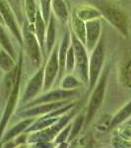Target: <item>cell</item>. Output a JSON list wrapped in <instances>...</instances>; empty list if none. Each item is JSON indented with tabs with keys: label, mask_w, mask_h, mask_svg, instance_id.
<instances>
[{
	"label": "cell",
	"mask_w": 131,
	"mask_h": 148,
	"mask_svg": "<svg viewBox=\"0 0 131 148\" xmlns=\"http://www.w3.org/2000/svg\"><path fill=\"white\" fill-rule=\"evenodd\" d=\"M77 113V105L73 107L71 110H69L67 113H65L62 116H59V119L55 123L49 127L44 128V130L35 131V132L29 133L28 136V144H35L37 142H51L54 140L56 135L59 133L65 125H67L73 118L76 116Z\"/></svg>",
	"instance_id": "1"
},
{
	"label": "cell",
	"mask_w": 131,
	"mask_h": 148,
	"mask_svg": "<svg viewBox=\"0 0 131 148\" xmlns=\"http://www.w3.org/2000/svg\"><path fill=\"white\" fill-rule=\"evenodd\" d=\"M109 73V67H104L102 70V73L98 79L96 85H95L91 98L88 103V107L85 114V125L84 128L88 127L92 121L94 120L97 112L101 108L104 101V93H106V83H108V77Z\"/></svg>",
	"instance_id": "2"
},
{
	"label": "cell",
	"mask_w": 131,
	"mask_h": 148,
	"mask_svg": "<svg viewBox=\"0 0 131 148\" xmlns=\"http://www.w3.org/2000/svg\"><path fill=\"white\" fill-rule=\"evenodd\" d=\"M22 38H23V47L26 54L34 65V67L39 68L42 65V59H44V53H42V47L40 42L35 37V33L29 27L27 21L22 24Z\"/></svg>",
	"instance_id": "3"
},
{
	"label": "cell",
	"mask_w": 131,
	"mask_h": 148,
	"mask_svg": "<svg viewBox=\"0 0 131 148\" xmlns=\"http://www.w3.org/2000/svg\"><path fill=\"white\" fill-rule=\"evenodd\" d=\"M71 45L75 53V68L73 73L82 81L83 84L88 86L89 82V54L85 45L70 31Z\"/></svg>",
	"instance_id": "4"
},
{
	"label": "cell",
	"mask_w": 131,
	"mask_h": 148,
	"mask_svg": "<svg viewBox=\"0 0 131 148\" xmlns=\"http://www.w3.org/2000/svg\"><path fill=\"white\" fill-rule=\"evenodd\" d=\"M104 56H106V49H104V38L101 37L98 42L97 46L91 51L89 56V82H88V94L92 92L96 85L98 79L102 73L104 64Z\"/></svg>",
	"instance_id": "5"
},
{
	"label": "cell",
	"mask_w": 131,
	"mask_h": 148,
	"mask_svg": "<svg viewBox=\"0 0 131 148\" xmlns=\"http://www.w3.org/2000/svg\"><path fill=\"white\" fill-rule=\"evenodd\" d=\"M102 14V17L115 28L124 37L129 34V19L123 11L111 4H100L96 6Z\"/></svg>",
	"instance_id": "6"
},
{
	"label": "cell",
	"mask_w": 131,
	"mask_h": 148,
	"mask_svg": "<svg viewBox=\"0 0 131 148\" xmlns=\"http://www.w3.org/2000/svg\"><path fill=\"white\" fill-rule=\"evenodd\" d=\"M80 89H73V90H65L62 88H57V89H50L46 91L44 94L39 95L37 98L32 100L31 102L23 105L21 109L29 108L35 105L42 104V103H50V102H58V101H65V100H75L79 96Z\"/></svg>",
	"instance_id": "7"
},
{
	"label": "cell",
	"mask_w": 131,
	"mask_h": 148,
	"mask_svg": "<svg viewBox=\"0 0 131 148\" xmlns=\"http://www.w3.org/2000/svg\"><path fill=\"white\" fill-rule=\"evenodd\" d=\"M0 13L3 17L5 26L11 32L13 38L16 42L23 46V38H22V27L19 23L17 16L12 8L11 4L8 0H0Z\"/></svg>",
	"instance_id": "8"
},
{
	"label": "cell",
	"mask_w": 131,
	"mask_h": 148,
	"mask_svg": "<svg viewBox=\"0 0 131 148\" xmlns=\"http://www.w3.org/2000/svg\"><path fill=\"white\" fill-rule=\"evenodd\" d=\"M58 47L59 42H57L53 47L50 53L47 56L46 63L44 64V89H42V92L50 90L56 82L59 71Z\"/></svg>",
	"instance_id": "9"
},
{
	"label": "cell",
	"mask_w": 131,
	"mask_h": 148,
	"mask_svg": "<svg viewBox=\"0 0 131 148\" xmlns=\"http://www.w3.org/2000/svg\"><path fill=\"white\" fill-rule=\"evenodd\" d=\"M44 65L42 64L40 67L38 68L34 75L27 82V85H26L20 99V104L22 106L34 100L35 98L39 96L40 92H42V89H44Z\"/></svg>",
	"instance_id": "10"
},
{
	"label": "cell",
	"mask_w": 131,
	"mask_h": 148,
	"mask_svg": "<svg viewBox=\"0 0 131 148\" xmlns=\"http://www.w3.org/2000/svg\"><path fill=\"white\" fill-rule=\"evenodd\" d=\"M74 101V100H73ZM72 102V100H65V101H58V102H50V103H42V104L35 105L33 107H29V108L21 109L16 116L18 118H39L44 114H46L50 112L54 111L56 109H59L61 107L65 106Z\"/></svg>",
	"instance_id": "11"
},
{
	"label": "cell",
	"mask_w": 131,
	"mask_h": 148,
	"mask_svg": "<svg viewBox=\"0 0 131 148\" xmlns=\"http://www.w3.org/2000/svg\"><path fill=\"white\" fill-rule=\"evenodd\" d=\"M102 37L101 19L87 21L86 22V42L85 47L88 52H91L97 46L100 38Z\"/></svg>",
	"instance_id": "12"
},
{
	"label": "cell",
	"mask_w": 131,
	"mask_h": 148,
	"mask_svg": "<svg viewBox=\"0 0 131 148\" xmlns=\"http://www.w3.org/2000/svg\"><path fill=\"white\" fill-rule=\"evenodd\" d=\"M35 119L37 118H25L19 123H15L13 126H11L10 128L5 130L1 138H0V144H4L5 142L11 141L18 135H20L21 133L25 132L26 130L35 121Z\"/></svg>",
	"instance_id": "13"
},
{
	"label": "cell",
	"mask_w": 131,
	"mask_h": 148,
	"mask_svg": "<svg viewBox=\"0 0 131 148\" xmlns=\"http://www.w3.org/2000/svg\"><path fill=\"white\" fill-rule=\"evenodd\" d=\"M71 44V37H70V31H66L64 33L62 40L59 42L58 47V63H59V71L58 76H57L56 82L54 85H59L61 78L65 74V64H66V56H67L68 47Z\"/></svg>",
	"instance_id": "14"
},
{
	"label": "cell",
	"mask_w": 131,
	"mask_h": 148,
	"mask_svg": "<svg viewBox=\"0 0 131 148\" xmlns=\"http://www.w3.org/2000/svg\"><path fill=\"white\" fill-rule=\"evenodd\" d=\"M31 28V30L35 33V37H37L38 40L40 42V46L42 47V53L44 56H46V22L44 21L42 14L40 12V9L39 7L35 15V20L33 26H29Z\"/></svg>",
	"instance_id": "15"
},
{
	"label": "cell",
	"mask_w": 131,
	"mask_h": 148,
	"mask_svg": "<svg viewBox=\"0 0 131 148\" xmlns=\"http://www.w3.org/2000/svg\"><path fill=\"white\" fill-rule=\"evenodd\" d=\"M11 35L12 34L8 30V28L5 25L0 23V47H1V49H5L14 59L18 60L19 54L17 53V51L14 47Z\"/></svg>",
	"instance_id": "16"
},
{
	"label": "cell",
	"mask_w": 131,
	"mask_h": 148,
	"mask_svg": "<svg viewBox=\"0 0 131 148\" xmlns=\"http://www.w3.org/2000/svg\"><path fill=\"white\" fill-rule=\"evenodd\" d=\"M56 18L53 14H50L49 19L46 23V56L51 52L56 42Z\"/></svg>",
	"instance_id": "17"
},
{
	"label": "cell",
	"mask_w": 131,
	"mask_h": 148,
	"mask_svg": "<svg viewBox=\"0 0 131 148\" xmlns=\"http://www.w3.org/2000/svg\"><path fill=\"white\" fill-rule=\"evenodd\" d=\"M51 13L62 24L67 23L70 19L68 6L65 0H51Z\"/></svg>",
	"instance_id": "18"
},
{
	"label": "cell",
	"mask_w": 131,
	"mask_h": 148,
	"mask_svg": "<svg viewBox=\"0 0 131 148\" xmlns=\"http://www.w3.org/2000/svg\"><path fill=\"white\" fill-rule=\"evenodd\" d=\"M71 32L78 38L82 44L85 45L86 42V22L78 17L75 10H73L70 16Z\"/></svg>",
	"instance_id": "19"
},
{
	"label": "cell",
	"mask_w": 131,
	"mask_h": 148,
	"mask_svg": "<svg viewBox=\"0 0 131 148\" xmlns=\"http://www.w3.org/2000/svg\"><path fill=\"white\" fill-rule=\"evenodd\" d=\"M75 12L78 15V17L85 22L103 18L100 10L94 5H80L75 9Z\"/></svg>",
	"instance_id": "20"
},
{
	"label": "cell",
	"mask_w": 131,
	"mask_h": 148,
	"mask_svg": "<svg viewBox=\"0 0 131 148\" xmlns=\"http://www.w3.org/2000/svg\"><path fill=\"white\" fill-rule=\"evenodd\" d=\"M83 85H84L83 82L75 74L65 73L63 75V77L61 78L58 86L65 90H73V89H78V88L82 87Z\"/></svg>",
	"instance_id": "21"
},
{
	"label": "cell",
	"mask_w": 131,
	"mask_h": 148,
	"mask_svg": "<svg viewBox=\"0 0 131 148\" xmlns=\"http://www.w3.org/2000/svg\"><path fill=\"white\" fill-rule=\"evenodd\" d=\"M130 116H131V100L113 116V118L111 119V127L113 128L115 126L120 125L125 121H127Z\"/></svg>",
	"instance_id": "22"
},
{
	"label": "cell",
	"mask_w": 131,
	"mask_h": 148,
	"mask_svg": "<svg viewBox=\"0 0 131 148\" xmlns=\"http://www.w3.org/2000/svg\"><path fill=\"white\" fill-rule=\"evenodd\" d=\"M85 125V114L83 113H80L78 116H76L73 118V120L71 121V130L70 134H69L67 141H72L73 139H75L76 137L79 135L81 130L84 128Z\"/></svg>",
	"instance_id": "23"
},
{
	"label": "cell",
	"mask_w": 131,
	"mask_h": 148,
	"mask_svg": "<svg viewBox=\"0 0 131 148\" xmlns=\"http://www.w3.org/2000/svg\"><path fill=\"white\" fill-rule=\"evenodd\" d=\"M24 13L27 18V22L29 26H33L35 20V15H37L38 9L39 6L37 5L35 0H24Z\"/></svg>",
	"instance_id": "24"
},
{
	"label": "cell",
	"mask_w": 131,
	"mask_h": 148,
	"mask_svg": "<svg viewBox=\"0 0 131 148\" xmlns=\"http://www.w3.org/2000/svg\"><path fill=\"white\" fill-rule=\"evenodd\" d=\"M17 65V60L14 59L5 49H0V69L4 73L9 72Z\"/></svg>",
	"instance_id": "25"
},
{
	"label": "cell",
	"mask_w": 131,
	"mask_h": 148,
	"mask_svg": "<svg viewBox=\"0 0 131 148\" xmlns=\"http://www.w3.org/2000/svg\"><path fill=\"white\" fill-rule=\"evenodd\" d=\"M75 68V53L72 45L68 47L67 56H66V64H65V73H73Z\"/></svg>",
	"instance_id": "26"
},
{
	"label": "cell",
	"mask_w": 131,
	"mask_h": 148,
	"mask_svg": "<svg viewBox=\"0 0 131 148\" xmlns=\"http://www.w3.org/2000/svg\"><path fill=\"white\" fill-rule=\"evenodd\" d=\"M70 130H71V121L59 131V133L56 135V137L53 140L54 144H61V143L67 141L69 134H70Z\"/></svg>",
	"instance_id": "27"
},
{
	"label": "cell",
	"mask_w": 131,
	"mask_h": 148,
	"mask_svg": "<svg viewBox=\"0 0 131 148\" xmlns=\"http://www.w3.org/2000/svg\"><path fill=\"white\" fill-rule=\"evenodd\" d=\"M121 76H122V82L124 83V85L131 89V59L125 62L122 68Z\"/></svg>",
	"instance_id": "28"
},
{
	"label": "cell",
	"mask_w": 131,
	"mask_h": 148,
	"mask_svg": "<svg viewBox=\"0 0 131 148\" xmlns=\"http://www.w3.org/2000/svg\"><path fill=\"white\" fill-rule=\"evenodd\" d=\"M40 9L44 21L47 23L51 14V0H40Z\"/></svg>",
	"instance_id": "29"
},
{
	"label": "cell",
	"mask_w": 131,
	"mask_h": 148,
	"mask_svg": "<svg viewBox=\"0 0 131 148\" xmlns=\"http://www.w3.org/2000/svg\"><path fill=\"white\" fill-rule=\"evenodd\" d=\"M0 23L3 24V25H5V23H4V20H3V17H2L1 13H0Z\"/></svg>",
	"instance_id": "30"
},
{
	"label": "cell",
	"mask_w": 131,
	"mask_h": 148,
	"mask_svg": "<svg viewBox=\"0 0 131 148\" xmlns=\"http://www.w3.org/2000/svg\"><path fill=\"white\" fill-rule=\"evenodd\" d=\"M3 75H4V72L3 71L0 69V81H1V79H2V77H3Z\"/></svg>",
	"instance_id": "31"
},
{
	"label": "cell",
	"mask_w": 131,
	"mask_h": 148,
	"mask_svg": "<svg viewBox=\"0 0 131 148\" xmlns=\"http://www.w3.org/2000/svg\"><path fill=\"white\" fill-rule=\"evenodd\" d=\"M0 49H1V47H0Z\"/></svg>",
	"instance_id": "32"
}]
</instances>
